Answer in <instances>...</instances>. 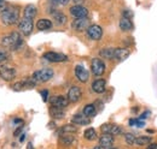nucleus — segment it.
<instances>
[{"label": "nucleus", "instance_id": "1", "mask_svg": "<svg viewBox=\"0 0 157 149\" xmlns=\"http://www.w3.org/2000/svg\"><path fill=\"white\" fill-rule=\"evenodd\" d=\"M1 43H2V46L7 47L12 51H17L23 46V38H22L20 33L13 31V33H10L9 35L2 37Z\"/></svg>", "mask_w": 157, "mask_h": 149}, {"label": "nucleus", "instance_id": "2", "mask_svg": "<svg viewBox=\"0 0 157 149\" xmlns=\"http://www.w3.org/2000/svg\"><path fill=\"white\" fill-rule=\"evenodd\" d=\"M0 17H1V22L6 25H13L18 22L20 18V10L17 7H7L1 13H0Z\"/></svg>", "mask_w": 157, "mask_h": 149}, {"label": "nucleus", "instance_id": "3", "mask_svg": "<svg viewBox=\"0 0 157 149\" xmlns=\"http://www.w3.org/2000/svg\"><path fill=\"white\" fill-rule=\"evenodd\" d=\"M35 85H36V81L33 77H30L28 79H24V81H20V82L13 83L12 90H15V92H23L25 89H32Z\"/></svg>", "mask_w": 157, "mask_h": 149}, {"label": "nucleus", "instance_id": "4", "mask_svg": "<svg viewBox=\"0 0 157 149\" xmlns=\"http://www.w3.org/2000/svg\"><path fill=\"white\" fill-rule=\"evenodd\" d=\"M36 82H47L53 77V70L52 69H41L35 71L32 76Z\"/></svg>", "mask_w": 157, "mask_h": 149}, {"label": "nucleus", "instance_id": "5", "mask_svg": "<svg viewBox=\"0 0 157 149\" xmlns=\"http://www.w3.org/2000/svg\"><path fill=\"white\" fill-rule=\"evenodd\" d=\"M18 29H20V31L23 35H25V36L30 35L32 31H33V29H34L33 19L25 18V17L23 19H21L20 23H18Z\"/></svg>", "mask_w": 157, "mask_h": 149}, {"label": "nucleus", "instance_id": "6", "mask_svg": "<svg viewBox=\"0 0 157 149\" xmlns=\"http://www.w3.org/2000/svg\"><path fill=\"white\" fill-rule=\"evenodd\" d=\"M0 77L6 82L12 81L16 77V70L7 65H0Z\"/></svg>", "mask_w": 157, "mask_h": 149}, {"label": "nucleus", "instance_id": "7", "mask_svg": "<svg viewBox=\"0 0 157 149\" xmlns=\"http://www.w3.org/2000/svg\"><path fill=\"white\" fill-rule=\"evenodd\" d=\"M87 36L93 41H98L103 36V29L99 25H96V24L90 25L87 28Z\"/></svg>", "mask_w": 157, "mask_h": 149}, {"label": "nucleus", "instance_id": "8", "mask_svg": "<svg viewBox=\"0 0 157 149\" xmlns=\"http://www.w3.org/2000/svg\"><path fill=\"white\" fill-rule=\"evenodd\" d=\"M71 27L74 30L76 31H83L87 30V28L90 27V19L87 17H82V18H76L73 20Z\"/></svg>", "mask_w": 157, "mask_h": 149}, {"label": "nucleus", "instance_id": "9", "mask_svg": "<svg viewBox=\"0 0 157 149\" xmlns=\"http://www.w3.org/2000/svg\"><path fill=\"white\" fill-rule=\"evenodd\" d=\"M91 69H92V72L96 76H101L105 72V64L99 58H94L91 63Z\"/></svg>", "mask_w": 157, "mask_h": 149}, {"label": "nucleus", "instance_id": "10", "mask_svg": "<svg viewBox=\"0 0 157 149\" xmlns=\"http://www.w3.org/2000/svg\"><path fill=\"white\" fill-rule=\"evenodd\" d=\"M44 59L51 63H62V61H67L68 56L62 53H56V52H46L44 54Z\"/></svg>", "mask_w": 157, "mask_h": 149}, {"label": "nucleus", "instance_id": "11", "mask_svg": "<svg viewBox=\"0 0 157 149\" xmlns=\"http://www.w3.org/2000/svg\"><path fill=\"white\" fill-rule=\"evenodd\" d=\"M100 130L103 131V133H109L111 136H118L123 132L122 129L116 124H104V125H101Z\"/></svg>", "mask_w": 157, "mask_h": 149}, {"label": "nucleus", "instance_id": "12", "mask_svg": "<svg viewBox=\"0 0 157 149\" xmlns=\"http://www.w3.org/2000/svg\"><path fill=\"white\" fill-rule=\"evenodd\" d=\"M51 105L53 107H58V108H65L69 105V100L68 96H63V95H57L53 96L51 99Z\"/></svg>", "mask_w": 157, "mask_h": 149}, {"label": "nucleus", "instance_id": "13", "mask_svg": "<svg viewBox=\"0 0 157 149\" xmlns=\"http://www.w3.org/2000/svg\"><path fill=\"white\" fill-rule=\"evenodd\" d=\"M70 13L75 18H82V17L88 16V10L83 6H81V5H75V6L70 7Z\"/></svg>", "mask_w": 157, "mask_h": 149}, {"label": "nucleus", "instance_id": "14", "mask_svg": "<svg viewBox=\"0 0 157 149\" xmlns=\"http://www.w3.org/2000/svg\"><path fill=\"white\" fill-rule=\"evenodd\" d=\"M75 76H76V78H78V81L82 82V83H86V82L88 81V78H90L88 71H87L82 65H78V66L75 67Z\"/></svg>", "mask_w": 157, "mask_h": 149}, {"label": "nucleus", "instance_id": "15", "mask_svg": "<svg viewBox=\"0 0 157 149\" xmlns=\"http://www.w3.org/2000/svg\"><path fill=\"white\" fill-rule=\"evenodd\" d=\"M81 96H82L81 89L78 87H75V85L71 87L69 89V92H68V100H69V102H73V104L78 102V100L81 99Z\"/></svg>", "mask_w": 157, "mask_h": 149}, {"label": "nucleus", "instance_id": "16", "mask_svg": "<svg viewBox=\"0 0 157 149\" xmlns=\"http://www.w3.org/2000/svg\"><path fill=\"white\" fill-rule=\"evenodd\" d=\"M113 144H114V136H111L109 133H103L101 137L99 138V146L103 147L104 149L111 148Z\"/></svg>", "mask_w": 157, "mask_h": 149}, {"label": "nucleus", "instance_id": "17", "mask_svg": "<svg viewBox=\"0 0 157 149\" xmlns=\"http://www.w3.org/2000/svg\"><path fill=\"white\" fill-rule=\"evenodd\" d=\"M129 51L126 48H115L114 52V59H116L117 61H123L129 56Z\"/></svg>", "mask_w": 157, "mask_h": 149}, {"label": "nucleus", "instance_id": "18", "mask_svg": "<svg viewBox=\"0 0 157 149\" xmlns=\"http://www.w3.org/2000/svg\"><path fill=\"white\" fill-rule=\"evenodd\" d=\"M71 122L76 125H87L91 123V118L86 117L83 113L82 114H75L73 118H71Z\"/></svg>", "mask_w": 157, "mask_h": 149}, {"label": "nucleus", "instance_id": "19", "mask_svg": "<svg viewBox=\"0 0 157 149\" xmlns=\"http://www.w3.org/2000/svg\"><path fill=\"white\" fill-rule=\"evenodd\" d=\"M105 85H106V82L104 79H96L92 83V90L97 94H101L105 92Z\"/></svg>", "mask_w": 157, "mask_h": 149}, {"label": "nucleus", "instance_id": "20", "mask_svg": "<svg viewBox=\"0 0 157 149\" xmlns=\"http://www.w3.org/2000/svg\"><path fill=\"white\" fill-rule=\"evenodd\" d=\"M118 25H120V29L122 31H131V30H133V23L131 22V19L127 18V17H122V18L120 19Z\"/></svg>", "mask_w": 157, "mask_h": 149}, {"label": "nucleus", "instance_id": "21", "mask_svg": "<svg viewBox=\"0 0 157 149\" xmlns=\"http://www.w3.org/2000/svg\"><path fill=\"white\" fill-rule=\"evenodd\" d=\"M38 13V9L34 5H27L24 9V17L29 19H34Z\"/></svg>", "mask_w": 157, "mask_h": 149}, {"label": "nucleus", "instance_id": "22", "mask_svg": "<svg viewBox=\"0 0 157 149\" xmlns=\"http://www.w3.org/2000/svg\"><path fill=\"white\" fill-rule=\"evenodd\" d=\"M75 141H76V140H75V137H74L71 133H63V135L60 136V138H59V142H60L62 144H64V146H71Z\"/></svg>", "mask_w": 157, "mask_h": 149}, {"label": "nucleus", "instance_id": "23", "mask_svg": "<svg viewBox=\"0 0 157 149\" xmlns=\"http://www.w3.org/2000/svg\"><path fill=\"white\" fill-rule=\"evenodd\" d=\"M36 28L39 30H47V29H51L52 28V22L50 19L46 18H41L38 20L36 23Z\"/></svg>", "mask_w": 157, "mask_h": 149}, {"label": "nucleus", "instance_id": "24", "mask_svg": "<svg viewBox=\"0 0 157 149\" xmlns=\"http://www.w3.org/2000/svg\"><path fill=\"white\" fill-rule=\"evenodd\" d=\"M50 114H51V117H52L53 119H63L64 115H65V113H64V111H63V108L53 107V106L50 108Z\"/></svg>", "mask_w": 157, "mask_h": 149}, {"label": "nucleus", "instance_id": "25", "mask_svg": "<svg viewBox=\"0 0 157 149\" xmlns=\"http://www.w3.org/2000/svg\"><path fill=\"white\" fill-rule=\"evenodd\" d=\"M82 113H83L86 117H88V118H92V117H94V115H96V113H97L96 106H94V105H92V104H90V105H86V106L83 107V111H82Z\"/></svg>", "mask_w": 157, "mask_h": 149}, {"label": "nucleus", "instance_id": "26", "mask_svg": "<svg viewBox=\"0 0 157 149\" xmlns=\"http://www.w3.org/2000/svg\"><path fill=\"white\" fill-rule=\"evenodd\" d=\"M114 52H115V48L106 47L99 52V56L101 58H105V59H114Z\"/></svg>", "mask_w": 157, "mask_h": 149}, {"label": "nucleus", "instance_id": "27", "mask_svg": "<svg viewBox=\"0 0 157 149\" xmlns=\"http://www.w3.org/2000/svg\"><path fill=\"white\" fill-rule=\"evenodd\" d=\"M52 16H53L56 24H58V25H63V24L67 23V16L64 13H62V12H53Z\"/></svg>", "mask_w": 157, "mask_h": 149}, {"label": "nucleus", "instance_id": "28", "mask_svg": "<svg viewBox=\"0 0 157 149\" xmlns=\"http://www.w3.org/2000/svg\"><path fill=\"white\" fill-rule=\"evenodd\" d=\"M83 137L87 140V141H94L97 138V132L93 128H88L86 129L83 132Z\"/></svg>", "mask_w": 157, "mask_h": 149}, {"label": "nucleus", "instance_id": "29", "mask_svg": "<svg viewBox=\"0 0 157 149\" xmlns=\"http://www.w3.org/2000/svg\"><path fill=\"white\" fill-rule=\"evenodd\" d=\"M152 142L151 137L147 136H140L136 138V146H145V144H150Z\"/></svg>", "mask_w": 157, "mask_h": 149}, {"label": "nucleus", "instance_id": "30", "mask_svg": "<svg viewBox=\"0 0 157 149\" xmlns=\"http://www.w3.org/2000/svg\"><path fill=\"white\" fill-rule=\"evenodd\" d=\"M78 131V128L75 125H71V124H67L64 125L63 128H60L59 132L60 133H75Z\"/></svg>", "mask_w": 157, "mask_h": 149}, {"label": "nucleus", "instance_id": "31", "mask_svg": "<svg viewBox=\"0 0 157 149\" xmlns=\"http://www.w3.org/2000/svg\"><path fill=\"white\" fill-rule=\"evenodd\" d=\"M129 125L136 128H143L145 125V122L143 119H129Z\"/></svg>", "mask_w": 157, "mask_h": 149}, {"label": "nucleus", "instance_id": "32", "mask_svg": "<svg viewBox=\"0 0 157 149\" xmlns=\"http://www.w3.org/2000/svg\"><path fill=\"white\" fill-rule=\"evenodd\" d=\"M136 136L133 133H126L124 135V140H126V143L129 144V146H134L136 144Z\"/></svg>", "mask_w": 157, "mask_h": 149}, {"label": "nucleus", "instance_id": "33", "mask_svg": "<svg viewBox=\"0 0 157 149\" xmlns=\"http://www.w3.org/2000/svg\"><path fill=\"white\" fill-rule=\"evenodd\" d=\"M41 97H42V101L44 102H46L47 100H48V90L47 89H44V90H41Z\"/></svg>", "mask_w": 157, "mask_h": 149}, {"label": "nucleus", "instance_id": "34", "mask_svg": "<svg viewBox=\"0 0 157 149\" xmlns=\"http://www.w3.org/2000/svg\"><path fill=\"white\" fill-rule=\"evenodd\" d=\"M22 131H23V124L21 125L18 129H16V130H15V132H13V136H16V137H17V136H20V133L22 132Z\"/></svg>", "mask_w": 157, "mask_h": 149}, {"label": "nucleus", "instance_id": "35", "mask_svg": "<svg viewBox=\"0 0 157 149\" xmlns=\"http://www.w3.org/2000/svg\"><path fill=\"white\" fill-rule=\"evenodd\" d=\"M55 2H57V4H59V5H67L70 0H53Z\"/></svg>", "mask_w": 157, "mask_h": 149}, {"label": "nucleus", "instance_id": "36", "mask_svg": "<svg viewBox=\"0 0 157 149\" xmlns=\"http://www.w3.org/2000/svg\"><path fill=\"white\" fill-rule=\"evenodd\" d=\"M133 15H132V12H129V11H123V17H127V18H129L131 19V17H132Z\"/></svg>", "mask_w": 157, "mask_h": 149}, {"label": "nucleus", "instance_id": "37", "mask_svg": "<svg viewBox=\"0 0 157 149\" xmlns=\"http://www.w3.org/2000/svg\"><path fill=\"white\" fill-rule=\"evenodd\" d=\"M5 60H6V54L4 52H0V64L4 63Z\"/></svg>", "mask_w": 157, "mask_h": 149}, {"label": "nucleus", "instance_id": "38", "mask_svg": "<svg viewBox=\"0 0 157 149\" xmlns=\"http://www.w3.org/2000/svg\"><path fill=\"white\" fill-rule=\"evenodd\" d=\"M5 10V0H0V13Z\"/></svg>", "mask_w": 157, "mask_h": 149}, {"label": "nucleus", "instance_id": "39", "mask_svg": "<svg viewBox=\"0 0 157 149\" xmlns=\"http://www.w3.org/2000/svg\"><path fill=\"white\" fill-rule=\"evenodd\" d=\"M147 149H157V143H150Z\"/></svg>", "mask_w": 157, "mask_h": 149}, {"label": "nucleus", "instance_id": "40", "mask_svg": "<svg viewBox=\"0 0 157 149\" xmlns=\"http://www.w3.org/2000/svg\"><path fill=\"white\" fill-rule=\"evenodd\" d=\"M13 123H15V124H23V120L16 118V119H13Z\"/></svg>", "mask_w": 157, "mask_h": 149}, {"label": "nucleus", "instance_id": "41", "mask_svg": "<svg viewBox=\"0 0 157 149\" xmlns=\"http://www.w3.org/2000/svg\"><path fill=\"white\" fill-rule=\"evenodd\" d=\"M27 149H34V147H33V143H30V142H29V143L27 144Z\"/></svg>", "mask_w": 157, "mask_h": 149}, {"label": "nucleus", "instance_id": "42", "mask_svg": "<svg viewBox=\"0 0 157 149\" xmlns=\"http://www.w3.org/2000/svg\"><path fill=\"white\" fill-rule=\"evenodd\" d=\"M25 140V133H22V136H21V138H20V142H23Z\"/></svg>", "mask_w": 157, "mask_h": 149}, {"label": "nucleus", "instance_id": "43", "mask_svg": "<svg viewBox=\"0 0 157 149\" xmlns=\"http://www.w3.org/2000/svg\"><path fill=\"white\" fill-rule=\"evenodd\" d=\"M73 1H74V2L76 4V5H80V4H81V2L83 1V0H73Z\"/></svg>", "mask_w": 157, "mask_h": 149}, {"label": "nucleus", "instance_id": "44", "mask_svg": "<svg viewBox=\"0 0 157 149\" xmlns=\"http://www.w3.org/2000/svg\"><path fill=\"white\" fill-rule=\"evenodd\" d=\"M92 149H104L103 147H100V146H98V147H94V148H92Z\"/></svg>", "mask_w": 157, "mask_h": 149}, {"label": "nucleus", "instance_id": "45", "mask_svg": "<svg viewBox=\"0 0 157 149\" xmlns=\"http://www.w3.org/2000/svg\"><path fill=\"white\" fill-rule=\"evenodd\" d=\"M109 149H117V148H109Z\"/></svg>", "mask_w": 157, "mask_h": 149}]
</instances>
